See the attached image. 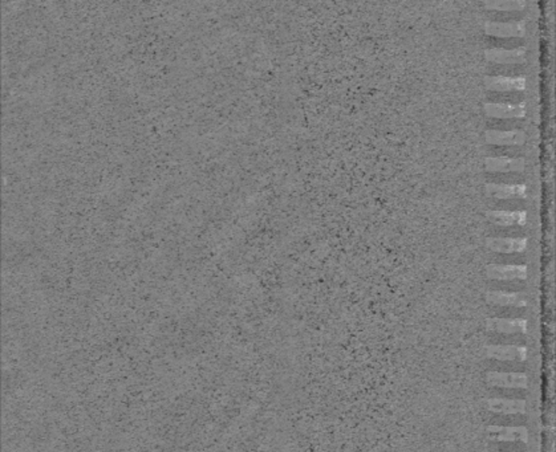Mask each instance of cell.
<instances>
[{"label":"cell","mask_w":556,"mask_h":452,"mask_svg":"<svg viewBox=\"0 0 556 452\" xmlns=\"http://www.w3.org/2000/svg\"><path fill=\"white\" fill-rule=\"evenodd\" d=\"M489 411L501 415L525 414V401L518 398H489L486 401Z\"/></svg>","instance_id":"obj_6"},{"label":"cell","mask_w":556,"mask_h":452,"mask_svg":"<svg viewBox=\"0 0 556 452\" xmlns=\"http://www.w3.org/2000/svg\"><path fill=\"white\" fill-rule=\"evenodd\" d=\"M523 158L489 156L485 159V168L492 172H519L525 169Z\"/></svg>","instance_id":"obj_10"},{"label":"cell","mask_w":556,"mask_h":452,"mask_svg":"<svg viewBox=\"0 0 556 452\" xmlns=\"http://www.w3.org/2000/svg\"><path fill=\"white\" fill-rule=\"evenodd\" d=\"M486 275L492 280H525L527 278V266L519 264H490L486 266Z\"/></svg>","instance_id":"obj_2"},{"label":"cell","mask_w":556,"mask_h":452,"mask_svg":"<svg viewBox=\"0 0 556 452\" xmlns=\"http://www.w3.org/2000/svg\"><path fill=\"white\" fill-rule=\"evenodd\" d=\"M486 141L498 146H514L521 145L525 140V133L521 130H495L490 129L485 134Z\"/></svg>","instance_id":"obj_15"},{"label":"cell","mask_w":556,"mask_h":452,"mask_svg":"<svg viewBox=\"0 0 556 452\" xmlns=\"http://www.w3.org/2000/svg\"><path fill=\"white\" fill-rule=\"evenodd\" d=\"M487 437L492 442H522L527 443L528 431L523 426H489Z\"/></svg>","instance_id":"obj_4"},{"label":"cell","mask_w":556,"mask_h":452,"mask_svg":"<svg viewBox=\"0 0 556 452\" xmlns=\"http://www.w3.org/2000/svg\"><path fill=\"white\" fill-rule=\"evenodd\" d=\"M485 85L489 91L495 92H515L525 88L523 76H486Z\"/></svg>","instance_id":"obj_9"},{"label":"cell","mask_w":556,"mask_h":452,"mask_svg":"<svg viewBox=\"0 0 556 452\" xmlns=\"http://www.w3.org/2000/svg\"><path fill=\"white\" fill-rule=\"evenodd\" d=\"M486 192L496 199H516L525 198L527 188L522 183H487Z\"/></svg>","instance_id":"obj_13"},{"label":"cell","mask_w":556,"mask_h":452,"mask_svg":"<svg viewBox=\"0 0 556 452\" xmlns=\"http://www.w3.org/2000/svg\"><path fill=\"white\" fill-rule=\"evenodd\" d=\"M486 59L490 63L502 65H516L525 62V49L523 47L505 49V48H492L485 52Z\"/></svg>","instance_id":"obj_5"},{"label":"cell","mask_w":556,"mask_h":452,"mask_svg":"<svg viewBox=\"0 0 556 452\" xmlns=\"http://www.w3.org/2000/svg\"><path fill=\"white\" fill-rule=\"evenodd\" d=\"M486 383L496 389H525L528 379L523 373L490 372L486 375Z\"/></svg>","instance_id":"obj_1"},{"label":"cell","mask_w":556,"mask_h":452,"mask_svg":"<svg viewBox=\"0 0 556 452\" xmlns=\"http://www.w3.org/2000/svg\"><path fill=\"white\" fill-rule=\"evenodd\" d=\"M485 113L492 118H523L525 116V107L521 104H501L492 102L485 105Z\"/></svg>","instance_id":"obj_12"},{"label":"cell","mask_w":556,"mask_h":452,"mask_svg":"<svg viewBox=\"0 0 556 452\" xmlns=\"http://www.w3.org/2000/svg\"><path fill=\"white\" fill-rule=\"evenodd\" d=\"M487 248L498 253H519L527 248L525 237H489Z\"/></svg>","instance_id":"obj_11"},{"label":"cell","mask_w":556,"mask_h":452,"mask_svg":"<svg viewBox=\"0 0 556 452\" xmlns=\"http://www.w3.org/2000/svg\"><path fill=\"white\" fill-rule=\"evenodd\" d=\"M485 32L496 37H522L525 36V21H486Z\"/></svg>","instance_id":"obj_8"},{"label":"cell","mask_w":556,"mask_h":452,"mask_svg":"<svg viewBox=\"0 0 556 452\" xmlns=\"http://www.w3.org/2000/svg\"><path fill=\"white\" fill-rule=\"evenodd\" d=\"M486 301L493 305L512 307V308H523L527 305V298L521 292L490 291L486 293Z\"/></svg>","instance_id":"obj_14"},{"label":"cell","mask_w":556,"mask_h":452,"mask_svg":"<svg viewBox=\"0 0 556 452\" xmlns=\"http://www.w3.org/2000/svg\"><path fill=\"white\" fill-rule=\"evenodd\" d=\"M485 7L487 10H495V11H522L525 7V1L523 0L485 1Z\"/></svg>","instance_id":"obj_17"},{"label":"cell","mask_w":556,"mask_h":452,"mask_svg":"<svg viewBox=\"0 0 556 452\" xmlns=\"http://www.w3.org/2000/svg\"><path fill=\"white\" fill-rule=\"evenodd\" d=\"M486 327L487 330L499 334H525L527 333V321L523 318L493 317L486 321Z\"/></svg>","instance_id":"obj_7"},{"label":"cell","mask_w":556,"mask_h":452,"mask_svg":"<svg viewBox=\"0 0 556 452\" xmlns=\"http://www.w3.org/2000/svg\"><path fill=\"white\" fill-rule=\"evenodd\" d=\"M528 349L522 345H489L486 346V357L495 361H525Z\"/></svg>","instance_id":"obj_3"},{"label":"cell","mask_w":556,"mask_h":452,"mask_svg":"<svg viewBox=\"0 0 556 452\" xmlns=\"http://www.w3.org/2000/svg\"><path fill=\"white\" fill-rule=\"evenodd\" d=\"M486 218L489 222L496 226L502 227H511V226H525L527 222V214L525 211H487Z\"/></svg>","instance_id":"obj_16"}]
</instances>
